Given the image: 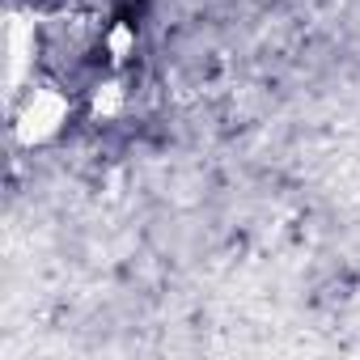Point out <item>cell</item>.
<instances>
[{
    "label": "cell",
    "mask_w": 360,
    "mask_h": 360,
    "mask_svg": "<svg viewBox=\"0 0 360 360\" xmlns=\"http://www.w3.org/2000/svg\"><path fill=\"white\" fill-rule=\"evenodd\" d=\"M72 123V98L56 81H39L22 94L13 110V140L22 148H47L56 144Z\"/></svg>",
    "instance_id": "1"
},
{
    "label": "cell",
    "mask_w": 360,
    "mask_h": 360,
    "mask_svg": "<svg viewBox=\"0 0 360 360\" xmlns=\"http://www.w3.org/2000/svg\"><path fill=\"white\" fill-rule=\"evenodd\" d=\"M127 81L123 77H106V81H98L94 89H89V102H85V110H89V123H115V119H123L127 115Z\"/></svg>",
    "instance_id": "2"
},
{
    "label": "cell",
    "mask_w": 360,
    "mask_h": 360,
    "mask_svg": "<svg viewBox=\"0 0 360 360\" xmlns=\"http://www.w3.org/2000/svg\"><path fill=\"white\" fill-rule=\"evenodd\" d=\"M136 47H140L136 22L119 18V22H110V26H106V34H102V51L110 56V64H115V68H123V64L136 56Z\"/></svg>",
    "instance_id": "3"
}]
</instances>
